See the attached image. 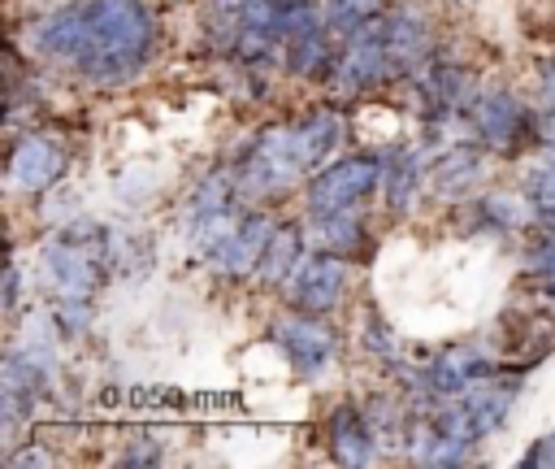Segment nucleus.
<instances>
[{
    "mask_svg": "<svg viewBox=\"0 0 555 469\" xmlns=\"http://www.w3.org/2000/svg\"><path fill=\"white\" fill-rule=\"evenodd\" d=\"M35 52L74 65L95 87L130 83L156 43L147 0H74L30 26Z\"/></svg>",
    "mask_w": 555,
    "mask_h": 469,
    "instance_id": "nucleus-1",
    "label": "nucleus"
},
{
    "mask_svg": "<svg viewBox=\"0 0 555 469\" xmlns=\"http://www.w3.org/2000/svg\"><path fill=\"white\" fill-rule=\"evenodd\" d=\"M108 269V230L100 221H69L43 243V274L52 291L74 304L91 300Z\"/></svg>",
    "mask_w": 555,
    "mask_h": 469,
    "instance_id": "nucleus-2",
    "label": "nucleus"
},
{
    "mask_svg": "<svg viewBox=\"0 0 555 469\" xmlns=\"http://www.w3.org/2000/svg\"><path fill=\"white\" fill-rule=\"evenodd\" d=\"M234 178H238V191L251 195V200L282 195L295 178H304V165H299L295 143H291V122L286 126H260L238 148Z\"/></svg>",
    "mask_w": 555,
    "mask_h": 469,
    "instance_id": "nucleus-3",
    "label": "nucleus"
},
{
    "mask_svg": "<svg viewBox=\"0 0 555 469\" xmlns=\"http://www.w3.org/2000/svg\"><path fill=\"white\" fill-rule=\"evenodd\" d=\"M516 391H520V378H516V373H512L507 382H499V373H494V378L468 386L464 395H451L442 408L429 413V421L473 447L477 439L494 434V430L507 421V408L516 404Z\"/></svg>",
    "mask_w": 555,
    "mask_h": 469,
    "instance_id": "nucleus-4",
    "label": "nucleus"
},
{
    "mask_svg": "<svg viewBox=\"0 0 555 469\" xmlns=\"http://www.w3.org/2000/svg\"><path fill=\"white\" fill-rule=\"evenodd\" d=\"M382 169H386V156H373V152L338 156L334 165H325L321 174L308 178V195H304L308 217H330V213L356 208L382 182Z\"/></svg>",
    "mask_w": 555,
    "mask_h": 469,
    "instance_id": "nucleus-5",
    "label": "nucleus"
},
{
    "mask_svg": "<svg viewBox=\"0 0 555 469\" xmlns=\"http://www.w3.org/2000/svg\"><path fill=\"white\" fill-rule=\"evenodd\" d=\"M468 122L477 130V143L499 152V156H516L525 143L538 139V117L512 91H481V96H473Z\"/></svg>",
    "mask_w": 555,
    "mask_h": 469,
    "instance_id": "nucleus-6",
    "label": "nucleus"
},
{
    "mask_svg": "<svg viewBox=\"0 0 555 469\" xmlns=\"http://www.w3.org/2000/svg\"><path fill=\"white\" fill-rule=\"evenodd\" d=\"M343 291H347V256L325 252V248H317L312 256H304L295 265V274L286 278L291 304L299 313H317V317L334 313L338 300H343Z\"/></svg>",
    "mask_w": 555,
    "mask_h": 469,
    "instance_id": "nucleus-7",
    "label": "nucleus"
},
{
    "mask_svg": "<svg viewBox=\"0 0 555 469\" xmlns=\"http://www.w3.org/2000/svg\"><path fill=\"white\" fill-rule=\"evenodd\" d=\"M269 339L291 360V369L304 373V378L321 373L330 365V356H334V330L317 313H299L295 308L291 317H278L273 330H269Z\"/></svg>",
    "mask_w": 555,
    "mask_h": 469,
    "instance_id": "nucleus-8",
    "label": "nucleus"
},
{
    "mask_svg": "<svg viewBox=\"0 0 555 469\" xmlns=\"http://www.w3.org/2000/svg\"><path fill=\"white\" fill-rule=\"evenodd\" d=\"M494 369H499V365H494V356H490L486 347H477V343H455V347L438 352V356L421 369V386H425L429 395H438V400H451V395H464L468 386L494 378Z\"/></svg>",
    "mask_w": 555,
    "mask_h": 469,
    "instance_id": "nucleus-9",
    "label": "nucleus"
},
{
    "mask_svg": "<svg viewBox=\"0 0 555 469\" xmlns=\"http://www.w3.org/2000/svg\"><path fill=\"white\" fill-rule=\"evenodd\" d=\"M377 22H382V39H386V56H390L395 74L399 78H416L434 56V39H429L425 17L412 4H395Z\"/></svg>",
    "mask_w": 555,
    "mask_h": 469,
    "instance_id": "nucleus-10",
    "label": "nucleus"
},
{
    "mask_svg": "<svg viewBox=\"0 0 555 469\" xmlns=\"http://www.w3.org/2000/svg\"><path fill=\"white\" fill-rule=\"evenodd\" d=\"M65 148L43 135H22L9 152V182L26 195H39L65 178Z\"/></svg>",
    "mask_w": 555,
    "mask_h": 469,
    "instance_id": "nucleus-11",
    "label": "nucleus"
},
{
    "mask_svg": "<svg viewBox=\"0 0 555 469\" xmlns=\"http://www.w3.org/2000/svg\"><path fill=\"white\" fill-rule=\"evenodd\" d=\"M273 230H278V221H273L269 213H247V217L234 226V234L208 256V265H212L217 274H225V278H247V274H256V265H260V256H264Z\"/></svg>",
    "mask_w": 555,
    "mask_h": 469,
    "instance_id": "nucleus-12",
    "label": "nucleus"
},
{
    "mask_svg": "<svg viewBox=\"0 0 555 469\" xmlns=\"http://www.w3.org/2000/svg\"><path fill=\"white\" fill-rule=\"evenodd\" d=\"M325 443H330V456L338 465H369L377 456V447H382V439H377V430H373V421H369V413L360 404H338L330 413Z\"/></svg>",
    "mask_w": 555,
    "mask_h": 469,
    "instance_id": "nucleus-13",
    "label": "nucleus"
},
{
    "mask_svg": "<svg viewBox=\"0 0 555 469\" xmlns=\"http://www.w3.org/2000/svg\"><path fill=\"white\" fill-rule=\"evenodd\" d=\"M330 26L325 22H317V26H308V30H299V35H291L286 39V48H282V65H286V74H295V78H325L330 69H334V52H330Z\"/></svg>",
    "mask_w": 555,
    "mask_h": 469,
    "instance_id": "nucleus-14",
    "label": "nucleus"
},
{
    "mask_svg": "<svg viewBox=\"0 0 555 469\" xmlns=\"http://www.w3.org/2000/svg\"><path fill=\"white\" fill-rule=\"evenodd\" d=\"M481 169H486V152H481V143H455V148L442 152L438 165L429 169V174H434V195H438V200H455V195H464V191L481 178Z\"/></svg>",
    "mask_w": 555,
    "mask_h": 469,
    "instance_id": "nucleus-15",
    "label": "nucleus"
},
{
    "mask_svg": "<svg viewBox=\"0 0 555 469\" xmlns=\"http://www.w3.org/2000/svg\"><path fill=\"white\" fill-rule=\"evenodd\" d=\"M338 135H343V122H338V113H325V109L291 122V143H295V156H299L304 174H312V165H321L334 152Z\"/></svg>",
    "mask_w": 555,
    "mask_h": 469,
    "instance_id": "nucleus-16",
    "label": "nucleus"
},
{
    "mask_svg": "<svg viewBox=\"0 0 555 469\" xmlns=\"http://www.w3.org/2000/svg\"><path fill=\"white\" fill-rule=\"evenodd\" d=\"M425 178V152L421 148H395L386 152V169H382V191L390 213H403L416 200V187Z\"/></svg>",
    "mask_w": 555,
    "mask_h": 469,
    "instance_id": "nucleus-17",
    "label": "nucleus"
},
{
    "mask_svg": "<svg viewBox=\"0 0 555 469\" xmlns=\"http://www.w3.org/2000/svg\"><path fill=\"white\" fill-rule=\"evenodd\" d=\"M299 261H304V234H299V226H278L273 239H269V248H264V256H260V265H256V278L264 287H278V282H286L295 274Z\"/></svg>",
    "mask_w": 555,
    "mask_h": 469,
    "instance_id": "nucleus-18",
    "label": "nucleus"
},
{
    "mask_svg": "<svg viewBox=\"0 0 555 469\" xmlns=\"http://www.w3.org/2000/svg\"><path fill=\"white\" fill-rule=\"evenodd\" d=\"M312 239L317 248L325 252H338V256H360L364 252V226L360 217L347 208V213H330V217H312Z\"/></svg>",
    "mask_w": 555,
    "mask_h": 469,
    "instance_id": "nucleus-19",
    "label": "nucleus"
},
{
    "mask_svg": "<svg viewBox=\"0 0 555 469\" xmlns=\"http://www.w3.org/2000/svg\"><path fill=\"white\" fill-rule=\"evenodd\" d=\"M377 13H382V0H330L325 4V26H330L334 39H351Z\"/></svg>",
    "mask_w": 555,
    "mask_h": 469,
    "instance_id": "nucleus-20",
    "label": "nucleus"
},
{
    "mask_svg": "<svg viewBox=\"0 0 555 469\" xmlns=\"http://www.w3.org/2000/svg\"><path fill=\"white\" fill-rule=\"evenodd\" d=\"M529 282L542 291L546 304H555V234L529 243Z\"/></svg>",
    "mask_w": 555,
    "mask_h": 469,
    "instance_id": "nucleus-21",
    "label": "nucleus"
},
{
    "mask_svg": "<svg viewBox=\"0 0 555 469\" xmlns=\"http://www.w3.org/2000/svg\"><path fill=\"white\" fill-rule=\"evenodd\" d=\"M516 217H520V208L512 204V195H481V200L473 204V221H477V230H490V234L512 230Z\"/></svg>",
    "mask_w": 555,
    "mask_h": 469,
    "instance_id": "nucleus-22",
    "label": "nucleus"
},
{
    "mask_svg": "<svg viewBox=\"0 0 555 469\" xmlns=\"http://www.w3.org/2000/svg\"><path fill=\"white\" fill-rule=\"evenodd\" d=\"M525 195H529L533 213H538L542 221H551V226H555V161L529 174V182H525Z\"/></svg>",
    "mask_w": 555,
    "mask_h": 469,
    "instance_id": "nucleus-23",
    "label": "nucleus"
},
{
    "mask_svg": "<svg viewBox=\"0 0 555 469\" xmlns=\"http://www.w3.org/2000/svg\"><path fill=\"white\" fill-rule=\"evenodd\" d=\"M364 347H369V352H377V356H386V360H395V356H399L395 330H390L377 313H364Z\"/></svg>",
    "mask_w": 555,
    "mask_h": 469,
    "instance_id": "nucleus-24",
    "label": "nucleus"
},
{
    "mask_svg": "<svg viewBox=\"0 0 555 469\" xmlns=\"http://www.w3.org/2000/svg\"><path fill=\"white\" fill-rule=\"evenodd\" d=\"M520 465H529V469H551V465H555V430L542 434L538 443H529V452L520 456Z\"/></svg>",
    "mask_w": 555,
    "mask_h": 469,
    "instance_id": "nucleus-25",
    "label": "nucleus"
},
{
    "mask_svg": "<svg viewBox=\"0 0 555 469\" xmlns=\"http://www.w3.org/2000/svg\"><path fill=\"white\" fill-rule=\"evenodd\" d=\"M121 465H130V469L134 465H160V447L152 439H134V447L121 456Z\"/></svg>",
    "mask_w": 555,
    "mask_h": 469,
    "instance_id": "nucleus-26",
    "label": "nucleus"
},
{
    "mask_svg": "<svg viewBox=\"0 0 555 469\" xmlns=\"http://www.w3.org/2000/svg\"><path fill=\"white\" fill-rule=\"evenodd\" d=\"M17 282H22V269H17V261H9L4 265V308H17Z\"/></svg>",
    "mask_w": 555,
    "mask_h": 469,
    "instance_id": "nucleus-27",
    "label": "nucleus"
},
{
    "mask_svg": "<svg viewBox=\"0 0 555 469\" xmlns=\"http://www.w3.org/2000/svg\"><path fill=\"white\" fill-rule=\"evenodd\" d=\"M9 465H52V456L43 447H26V452H13Z\"/></svg>",
    "mask_w": 555,
    "mask_h": 469,
    "instance_id": "nucleus-28",
    "label": "nucleus"
}]
</instances>
